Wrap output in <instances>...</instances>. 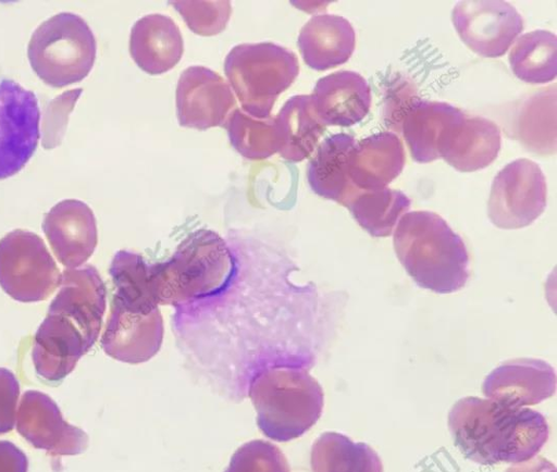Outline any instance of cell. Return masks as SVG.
<instances>
[{"label":"cell","instance_id":"6da1fadb","mask_svg":"<svg viewBox=\"0 0 557 472\" xmlns=\"http://www.w3.org/2000/svg\"><path fill=\"white\" fill-rule=\"evenodd\" d=\"M448 423L460 450L483 464L532 457L548 430L544 417L535 410L476 397L458 400Z\"/></svg>","mask_w":557,"mask_h":472},{"label":"cell","instance_id":"7a4b0ae2","mask_svg":"<svg viewBox=\"0 0 557 472\" xmlns=\"http://www.w3.org/2000/svg\"><path fill=\"white\" fill-rule=\"evenodd\" d=\"M394 248L414 283L437 294L461 289L469 277V254L461 237L431 211H411L398 221Z\"/></svg>","mask_w":557,"mask_h":472},{"label":"cell","instance_id":"3957f363","mask_svg":"<svg viewBox=\"0 0 557 472\" xmlns=\"http://www.w3.org/2000/svg\"><path fill=\"white\" fill-rule=\"evenodd\" d=\"M233 258L224 239L211 229L190 233L165 261L149 263L157 305H176L213 295L228 282Z\"/></svg>","mask_w":557,"mask_h":472},{"label":"cell","instance_id":"277c9868","mask_svg":"<svg viewBox=\"0 0 557 472\" xmlns=\"http://www.w3.org/2000/svg\"><path fill=\"white\" fill-rule=\"evenodd\" d=\"M248 396L257 411L263 435L288 442L301 436L320 418L323 392L320 384L298 367H270L249 382Z\"/></svg>","mask_w":557,"mask_h":472},{"label":"cell","instance_id":"5b68a950","mask_svg":"<svg viewBox=\"0 0 557 472\" xmlns=\"http://www.w3.org/2000/svg\"><path fill=\"white\" fill-rule=\"evenodd\" d=\"M224 72L245 113L271 116L277 97L299 73L296 54L273 42L240 44L226 55Z\"/></svg>","mask_w":557,"mask_h":472},{"label":"cell","instance_id":"8992f818","mask_svg":"<svg viewBox=\"0 0 557 472\" xmlns=\"http://www.w3.org/2000/svg\"><path fill=\"white\" fill-rule=\"evenodd\" d=\"M96 38L83 17L58 13L32 34L27 57L32 69L47 85L61 88L84 79L94 66Z\"/></svg>","mask_w":557,"mask_h":472},{"label":"cell","instance_id":"52a82bcc","mask_svg":"<svg viewBox=\"0 0 557 472\" xmlns=\"http://www.w3.org/2000/svg\"><path fill=\"white\" fill-rule=\"evenodd\" d=\"M60 282L61 273L39 235L14 229L0 239V286L13 299L44 300Z\"/></svg>","mask_w":557,"mask_h":472},{"label":"cell","instance_id":"ba28073f","mask_svg":"<svg viewBox=\"0 0 557 472\" xmlns=\"http://www.w3.org/2000/svg\"><path fill=\"white\" fill-rule=\"evenodd\" d=\"M546 195V179L539 164L525 158L513 160L492 183L488 218L499 228L528 226L545 210Z\"/></svg>","mask_w":557,"mask_h":472},{"label":"cell","instance_id":"9c48e42d","mask_svg":"<svg viewBox=\"0 0 557 472\" xmlns=\"http://www.w3.org/2000/svg\"><path fill=\"white\" fill-rule=\"evenodd\" d=\"M40 112L35 94L13 79L0 80V179L21 171L39 139Z\"/></svg>","mask_w":557,"mask_h":472},{"label":"cell","instance_id":"30bf717a","mask_svg":"<svg viewBox=\"0 0 557 472\" xmlns=\"http://www.w3.org/2000/svg\"><path fill=\"white\" fill-rule=\"evenodd\" d=\"M451 20L461 40L485 58L504 55L523 29L522 16L507 1H459Z\"/></svg>","mask_w":557,"mask_h":472},{"label":"cell","instance_id":"8fae6325","mask_svg":"<svg viewBox=\"0 0 557 472\" xmlns=\"http://www.w3.org/2000/svg\"><path fill=\"white\" fill-rule=\"evenodd\" d=\"M163 319L159 308L145 311L112 298L101 347L111 358L131 363L151 359L163 340Z\"/></svg>","mask_w":557,"mask_h":472},{"label":"cell","instance_id":"7c38bea8","mask_svg":"<svg viewBox=\"0 0 557 472\" xmlns=\"http://www.w3.org/2000/svg\"><path fill=\"white\" fill-rule=\"evenodd\" d=\"M228 84L205 66L183 71L176 87V114L180 125L197 129L222 126L235 108Z\"/></svg>","mask_w":557,"mask_h":472},{"label":"cell","instance_id":"4fadbf2b","mask_svg":"<svg viewBox=\"0 0 557 472\" xmlns=\"http://www.w3.org/2000/svg\"><path fill=\"white\" fill-rule=\"evenodd\" d=\"M16 428L34 447L51 456L78 455L88 447L87 434L67 423L57 403L38 390H27L22 396Z\"/></svg>","mask_w":557,"mask_h":472},{"label":"cell","instance_id":"5bb4252c","mask_svg":"<svg viewBox=\"0 0 557 472\" xmlns=\"http://www.w3.org/2000/svg\"><path fill=\"white\" fill-rule=\"evenodd\" d=\"M42 231L58 260L67 269L84 264L98 241L92 210L77 199H65L45 214Z\"/></svg>","mask_w":557,"mask_h":472},{"label":"cell","instance_id":"9a60e30c","mask_svg":"<svg viewBox=\"0 0 557 472\" xmlns=\"http://www.w3.org/2000/svg\"><path fill=\"white\" fill-rule=\"evenodd\" d=\"M106 297L104 283L94 266L65 269L61 274L59 293L48 312L61 314L73 322L92 347L100 334Z\"/></svg>","mask_w":557,"mask_h":472},{"label":"cell","instance_id":"2e32d148","mask_svg":"<svg viewBox=\"0 0 557 472\" xmlns=\"http://www.w3.org/2000/svg\"><path fill=\"white\" fill-rule=\"evenodd\" d=\"M91 346L65 316L48 312L38 327L32 352L38 375L51 382L63 380Z\"/></svg>","mask_w":557,"mask_h":472},{"label":"cell","instance_id":"e0dca14e","mask_svg":"<svg viewBox=\"0 0 557 472\" xmlns=\"http://www.w3.org/2000/svg\"><path fill=\"white\" fill-rule=\"evenodd\" d=\"M500 150L497 124L482 116H463L443 134L438 154L460 172H473L490 165Z\"/></svg>","mask_w":557,"mask_h":472},{"label":"cell","instance_id":"ac0fdd59","mask_svg":"<svg viewBox=\"0 0 557 472\" xmlns=\"http://www.w3.org/2000/svg\"><path fill=\"white\" fill-rule=\"evenodd\" d=\"M553 368L542 360L517 359L495 369L483 384L491 399L512 406L534 405L555 392Z\"/></svg>","mask_w":557,"mask_h":472},{"label":"cell","instance_id":"d6986e66","mask_svg":"<svg viewBox=\"0 0 557 472\" xmlns=\"http://www.w3.org/2000/svg\"><path fill=\"white\" fill-rule=\"evenodd\" d=\"M310 96L325 126H351L368 114L371 105L370 86L354 71H339L320 78Z\"/></svg>","mask_w":557,"mask_h":472},{"label":"cell","instance_id":"ffe728a7","mask_svg":"<svg viewBox=\"0 0 557 472\" xmlns=\"http://www.w3.org/2000/svg\"><path fill=\"white\" fill-rule=\"evenodd\" d=\"M404 165L401 140L392 132H382L355 144L348 156V176L359 190H380L401 173Z\"/></svg>","mask_w":557,"mask_h":472},{"label":"cell","instance_id":"44dd1931","mask_svg":"<svg viewBox=\"0 0 557 472\" xmlns=\"http://www.w3.org/2000/svg\"><path fill=\"white\" fill-rule=\"evenodd\" d=\"M184 51L183 37L174 21L163 14H148L132 27L129 53L146 73L159 75L173 69Z\"/></svg>","mask_w":557,"mask_h":472},{"label":"cell","instance_id":"7402d4cb","mask_svg":"<svg viewBox=\"0 0 557 472\" xmlns=\"http://www.w3.org/2000/svg\"><path fill=\"white\" fill-rule=\"evenodd\" d=\"M356 34L343 16L320 14L301 28L298 47L305 63L313 70L325 71L348 61L355 50Z\"/></svg>","mask_w":557,"mask_h":472},{"label":"cell","instance_id":"603a6c76","mask_svg":"<svg viewBox=\"0 0 557 472\" xmlns=\"http://www.w3.org/2000/svg\"><path fill=\"white\" fill-rule=\"evenodd\" d=\"M356 140L338 133L325 138L307 166L310 188L320 197L348 207L362 190L357 189L348 176V156Z\"/></svg>","mask_w":557,"mask_h":472},{"label":"cell","instance_id":"cb8c5ba5","mask_svg":"<svg viewBox=\"0 0 557 472\" xmlns=\"http://www.w3.org/2000/svg\"><path fill=\"white\" fill-rule=\"evenodd\" d=\"M463 116L462 111L446 102H413L403 122L404 138L412 159L419 163L438 159V145L443 134Z\"/></svg>","mask_w":557,"mask_h":472},{"label":"cell","instance_id":"d4e9b609","mask_svg":"<svg viewBox=\"0 0 557 472\" xmlns=\"http://www.w3.org/2000/svg\"><path fill=\"white\" fill-rule=\"evenodd\" d=\"M278 136V153L287 161L308 158L325 131L310 95L290 97L274 117Z\"/></svg>","mask_w":557,"mask_h":472},{"label":"cell","instance_id":"484cf974","mask_svg":"<svg viewBox=\"0 0 557 472\" xmlns=\"http://www.w3.org/2000/svg\"><path fill=\"white\" fill-rule=\"evenodd\" d=\"M509 64L513 74L531 84H543L555 79L557 74V37L543 29L520 36L509 52Z\"/></svg>","mask_w":557,"mask_h":472},{"label":"cell","instance_id":"4316f807","mask_svg":"<svg viewBox=\"0 0 557 472\" xmlns=\"http://www.w3.org/2000/svg\"><path fill=\"white\" fill-rule=\"evenodd\" d=\"M410 204V199L403 191L386 187L380 190H362L347 208L371 236L386 237L392 234Z\"/></svg>","mask_w":557,"mask_h":472},{"label":"cell","instance_id":"83f0119b","mask_svg":"<svg viewBox=\"0 0 557 472\" xmlns=\"http://www.w3.org/2000/svg\"><path fill=\"white\" fill-rule=\"evenodd\" d=\"M109 273L115 287L114 299L145 311L159 307L151 290L149 263L139 253L117 251L111 261Z\"/></svg>","mask_w":557,"mask_h":472},{"label":"cell","instance_id":"f1b7e54d","mask_svg":"<svg viewBox=\"0 0 557 472\" xmlns=\"http://www.w3.org/2000/svg\"><path fill=\"white\" fill-rule=\"evenodd\" d=\"M223 126L227 131L231 145L247 159L263 160L278 152L274 117L256 119L235 109Z\"/></svg>","mask_w":557,"mask_h":472},{"label":"cell","instance_id":"f546056e","mask_svg":"<svg viewBox=\"0 0 557 472\" xmlns=\"http://www.w3.org/2000/svg\"><path fill=\"white\" fill-rule=\"evenodd\" d=\"M191 32L201 36L221 33L231 15L230 1H171Z\"/></svg>","mask_w":557,"mask_h":472},{"label":"cell","instance_id":"4dcf8cb0","mask_svg":"<svg viewBox=\"0 0 557 472\" xmlns=\"http://www.w3.org/2000/svg\"><path fill=\"white\" fill-rule=\"evenodd\" d=\"M224 472H289V468L277 446L258 439L240 446Z\"/></svg>","mask_w":557,"mask_h":472},{"label":"cell","instance_id":"1f68e13d","mask_svg":"<svg viewBox=\"0 0 557 472\" xmlns=\"http://www.w3.org/2000/svg\"><path fill=\"white\" fill-rule=\"evenodd\" d=\"M20 384L15 375L0 368V434L10 432L15 423Z\"/></svg>","mask_w":557,"mask_h":472},{"label":"cell","instance_id":"d6a6232c","mask_svg":"<svg viewBox=\"0 0 557 472\" xmlns=\"http://www.w3.org/2000/svg\"><path fill=\"white\" fill-rule=\"evenodd\" d=\"M26 455L9 440H0V472H27Z\"/></svg>","mask_w":557,"mask_h":472}]
</instances>
